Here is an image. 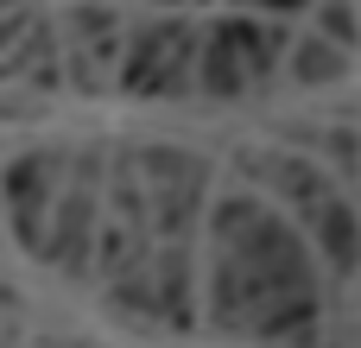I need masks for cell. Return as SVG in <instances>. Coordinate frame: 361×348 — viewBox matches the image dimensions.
Returning <instances> with one entry per match:
<instances>
[{"instance_id": "obj_10", "label": "cell", "mask_w": 361, "mask_h": 348, "mask_svg": "<svg viewBox=\"0 0 361 348\" xmlns=\"http://www.w3.org/2000/svg\"><path fill=\"white\" fill-rule=\"evenodd\" d=\"M343 70H349V57H343V44H330V38H305V44L292 51V76H298V82H343Z\"/></svg>"}, {"instance_id": "obj_1", "label": "cell", "mask_w": 361, "mask_h": 348, "mask_svg": "<svg viewBox=\"0 0 361 348\" xmlns=\"http://www.w3.org/2000/svg\"><path fill=\"white\" fill-rule=\"evenodd\" d=\"M216 228V330L228 336H279L292 342L298 330L317 323V273L305 241L260 203V197H228L209 216Z\"/></svg>"}, {"instance_id": "obj_4", "label": "cell", "mask_w": 361, "mask_h": 348, "mask_svg": "<svg viewBox=\"0 0 361 348\" xmlns=\"http://www.w3.org/2000/svg\"><path fill=\"white\" fill-rule=\"evenodd\" d=\"M57 171H63V152H32V159H13V171H6V222H13V235H19V247L38 254V260H44V247H51L44 209H51Z\"/></svg>"}, {"instance_id": "obj_11", "label": "cell", "mask_w": 361, "mask_h": 348, "mask_svg": "<svg viewBox=\"0 0 361 348\" xmlns=\"http://www.w3.org/2000/svg\"><path fill=\"white\" fill-rule=\"evenodd\" d=\"M317 25H324L330 38H343V44L355 38V13H349V6H317Z\"/></svg>"}, {"instance_id": "obj_6", "label": "cell", "mask_w": 361, "mask_h": 348, "mask_svg": "<svg viewBox=\"0 0 361 348\" xmlns=\"http://www.w3.org/2000/svg\"><path fill=\"white\" fill-rule=\"evenodd\" d=\"M247 76H254V70H247V44H241V19H222V25L209 32V44H203V89H209L216 101H235Z\"/></svg>"}, {"instance_id": "obj_5", "label": "cell", "mask_w": 361, "mask_h": 348, "mask_svg": "<svg viewBox=\"0 0 361 348\" xmlns=\"http://www.w3.org/2000/svg\"><path fill=\"white\" fill-rule=\"evenodd\" d=\"M89 235H95V152L76 159V184L63 190V209H57L44 260H57L63 273H89Z\"/></svg>"}, {"instance_id": "obj_2", "label": "cell", "mask_w": 361, "mask_h": 348, "mask_svg": "<svg viewBox=\"0 0 361 348\" xmlns=\"http://www.w3.org/2000/svg\"><path fill=\"white\" fill-rule=\"evenodd\" d=\"M133 165L152 178V190H146L152 197V228L171 235V241H184L190 235V216H197V197L209 184V165L190 159V152H178V146H140Z\"/></svg>"}, {"instance_id": "obj_9", "label": "cell", "mask_w": 361, "mask_h": 348, "mask_svg": "<svg viewBox=\"0 0 361 348\" xmlns=\"http://www.w3.org/2000/svg\"><path fill=\"white\" fill-rule=\"evenodd\" d=\"M152 285H159L165 323H171V330H190V254H184V247H165V254H159Z\"/></svg>"}, {"instance_id": "obj_8", "label": "cell", "mask_w": 361, "mask_h": 348, "mask_svg": "<svg viewBox=\"0 0 361 348\" xmlns=\"http://www.w3.org/2000/svg\"><path fill=\"white\" fill-rule=\"evenodd\" d=\"M247 171H254L260 184H273L279 197H292L305 216L330 203V184H324V171H317V165H305V159H254Z\"/></svg>"}, {"instance_id": "obj_7", "label": "cell", "mask_w": 361, "mask_h": 348, "mask_svg": "<svg viewBox=\"0 0 361 348\" xmlns=\"http://www.w3.org/2000/svg\"><path fill=\"white\" fill-rule=\"evenodd\" d=\"M305 222H311V235H317L324 260H330V266L349 279V273L361 266V216L343 203V197H330V203H324V209H311Z\"/></svg>"}, {"instance_id": "obj_3", "label": "cell", "mask_w": 361, "mask_h": 348, "mask_svg": "<svg viewBox=\"0 0 361 348\" xmlns=\"http://www.w3.org/2000/svg\"><path fill=\"white\" fill-rule=\"evenodd\" d=\"M190 51H197V38H190V25H178V19L140 32V44L127 51L121 89H127V95H178V89H184V70H190Z\"/></svg>"}]
</instances>
